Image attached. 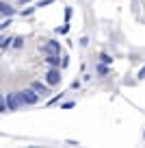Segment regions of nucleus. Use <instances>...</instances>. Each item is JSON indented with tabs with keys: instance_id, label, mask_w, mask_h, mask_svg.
Instances as JSON below:
<instances>
[{
	"instance_id": "f257e3e1",
	"label": "nucleus",
	"mask_w": 145,
	"mask_h": 148,
	"mask_svg": "<svg viewBox=\"0 0 145 148\" xmlns=\"http://www.w3.org/2000/svg\"><path fill=\"white\" fill-rule=\"evenodd\" d=\"M5 105H7V109H9V111H18L20 107L24 105L20 92H9V94L5 96Z\"/></svg>"
},
{
	"instance_id": "f03ea898",
	"label": "nucleus",
	"mask_w": 145,
	"mask_h": 148,
	"mask_svg": "<svg viewBox=\"0 0 145 148\" xmlns=\"http://www.w3.org/2000/svg\"><path fill=\"white\" fill-rule=\"evenodd\" d=\"M20 96H22V102L24 105H35L37 100H39V96H37V92L35 89H24V92H20Z\"/></svg>"
},
{
	"instance_id": "7ed1b4c3",
	"label": "nucleus",
	"mask_w": 145,
	"mask_h": 148,
	"mask_svg": "<svg viewBox=\"0 0 145 148\" xmlns=\"http://www.w3.org/2000/svg\"><path fill=\"white\" fill-rule=\"evenodd\" d=\"M45 81H48V85H59L61 83V72L59 70H50V72L45 74Z\"/></svg>"
},
{
	"instance_id": "20e7f679",
	"label": "nucleus",
	"mask_w": 145,
	"mask_h": 148,
	"mask_svg": "<svg viewBox=\"0 0 145 148\" xmlns=\"http://www.w3.org/2000/svg\"><path fill=\"white\" fill-rule=\"evenodd\" d=\"M30 87L37 92V96H48V94H50V87H48V85H43V83H39V81H35Z\"/></svg>"
},
{
	"instance_id": "39448f33",
	"label": "nucleus",
	"mask_w": 145,
	"mask_h": 148,
	"mask_svg": "<svg viewBox=\"0 0 145 148\" xmlns=\"http://www.w3.org/2000/svg\"><path fill=\"white\" fill-rule=\"evenodd\" d=\"M43 50L48 52V55H59L61 48H59V44H56V42H48V44L43 46Z\"/></svg>"
},
{
	"instance_id": "423d86ee",
	"label": "nucleus",
	"mask_w": 145,
	"mask_h": 148,
	"mask_svg": "<svg viewBox=\"0 0 145 148\" xmlns=\"http://www.w3.org/2000/svg\"><path fill=\"white\" fill-rule=\"evenodd\" d=\"M0 13L7 15V18H11V15L15 13V9H13L11 5H7V2H0Z\"/></svg>"
},
{
	"instance_id": "0eeeda50",
	"label": "nucleus",
	"mask_w": 145,
	"mask_h": 148,
	"mask_svg": "<svg viewBox=\"0 0 145 148\" xmlns=\"http://www.w3.org/2000/svg\"><path fill=\"white\" fill-rule=\"evenodd\" d=\"M11 42H13V37L2 35V37H0V48H2V50H5V48H9V46H11Z\"/></svg>"
},
{
	"instance_id": "6e6552de",
	"label": "nucleus",
	"mask_w": 145,
	"mask_h": 148,
	"mask_svg": "<svg viewBox=\"0 0 145 148\" xmlns=\"http://www.w3.org/2000/svg\"><path fill=\"white\" fill-rule=\"evenodd\" d=\"M11 46H13V48H22V46H24V37H13Z\"/></svg>"
},
{
	"instance_id": "1a4fd4ad",
	"label": "nucleus",
	"mask_w": 145,
	"mask_h": 148,
	"mask_svg": "<svg viewBox=\"0 0 145 148\" xmlns=\"http://www.w3.org/2000/svg\"><path fill=\"white\" fill-rule=\"evenodd\" d=\"M45 61H48V63H50V65H59V55H50V57H48V59H45Z\"/></svg>"
},
{
	"instance_id": "9d476101",
	"label": "nucleus",
	"mask_w": 145,
	"mask_h": 148,
	"mask_svg": "<svg viewBox=\"0 0 145 148\" xmlns=\"http://www.w3.org/2000/svg\"><path fill=\"white\" fill-rule=\"evenodd\" d=\"M2 111H7V105H5V98L0 96V113H2Z\"/></svg>"
},
{
	"instance_id": "9b49d317",
	"label": "nucleus",
	"mask_w": 145,
	"mask_h": 148,
	"mask_svg": "<svg viewBox=\"0 0 145 148\" xmlns=\"http://www.w3.org/2000/svg\"><path fill=\"white\" fill-rule=\"evenodd\" d=\"M102 61H104V63H110V61H113V59H110L108 55H102Z\"/></svg>"
},
{
	"instance_id": "f8f14e48",
	"label": "nucleus",
	"mask_w": 145,
	"mask_h": 148,
	"mask_svg": "<svg viewBox=\"0 0 145 148\" xmlns=\"http://www.w3.org/2000/svg\"><path fill=\"white\" fill-rule=\"evenodd\" d=\"M139 79H145V68L141 70V74H139Z\"/></svg>"
},
{
	"instance_id": "ddd939ff",
	"label": "nucleus",
	"mask_w": 145,
	"mask_h": 148,
	"mask_svg": "<svg viewBox=\"0 0 145 148\" xmlns=\"http://www.w3.org/2000/svg\"><path fill=\"white\" fill-rule=\"evenodd\" d=\"M18 2H20V5H24V2H28V0H18Z\"/></svg>"
},
{
	"instance_id": "4468645a",
	"label": "nucleus",
	"mask_w": 145,
	"mask_h": 148,
	"mask_svg": "<svg viewBox=\"0 0 145 148\" xmlns=\"http://www.w3.org/2000/svg\"><path fill=\"white\" fill-rule=\"evenodd\" d=\"M0 18H2V13H0Z\"/></svg>"
}]
</instances>
